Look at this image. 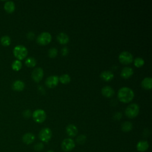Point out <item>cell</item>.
<instances>
[{
    "mask_svg": "<svg viewBox=\"0 0 152 152\" xmlns=\"http://www.w3.org/2000/svg\"><path fill=\"white\" fill-rule=\"evenodd\" d=\"M134 97L133 90L127 87L121 88L118 92V97L119 100L124 103H128L131 102Z\"/></svg>",
    "mask_w": 152,
    "mask_h": 152,
    "instance_id": "cell-1",
    "label": "cell"
},
{
    "mask_svg": "<svg viewBox=\"0 0 152 152\" xmlns=\"http://www.w3.org/2000/svg\"><path fill=\"white\" fill-rule=\"evenodd\" d=\"M28 53L27 49L23 45H17L13 49V54L18 60L24 59Z\"/></svg>",
    "mask_w": 152,
    "mask_h": 152,
    "instance_id": "cell-2",
    "label": "cell"
},
{
    "mask_svg": "<svg viewBox=\"0 0 152 152\" xmlns=\"http://www.w3.org/2000/svg\"><path fill=\"white\" fill-rule=\"evenodd\" d=\"M140 111V107L138 104L133 103L129 104L125 110V113L126 116L129 118H134L136 117L138 114L139 113Z\"/></svg>",
    "mask_w": 152,
    "mask_h": 152,
    "instance_id": "cell-3",
    "label": "cell"
},
{
    "mask_svg": "<svg viewBox=\"0 0 152 152\" xmlns=\"http://www.w3.org/2000/svg\"><path fill=\"white\" fill-rule=\"evenodd\" d=\"M52 136V132L50 128H44L40 130L39 134V139L44 142H48L50 141Z\"/></svg>",
    "mask_w": 152,
    "mask_h": 152,
    "instance_id": "cell-4",
    "label": "cell"
},
{
    "mask_svg": "<svg viewBox=\"0 0 152 152\" xmlns=\"http://www.w3.org/2000/svg\"><path fill=\"white\" fill-rule=\"evenodd\" d=\"M52 40L51 34L48 31H43L37 37V42L42 45H45L50 42Z\"/></svg>",
    "mask_w": 152,
    "mask_h": 152,
    "instance_id": "cell-5",
    "label": "cell"
},
{
    "mask_svg": "<svg viewBox=\"0 0 152 152\" xmlns=\"http://www.w3.org/2000/svg\"><path fill=\"white\" fill-rule=\"evenodd\" d=\"M33 120L37 123H42L45 121L46 118V112L40 109L35 110L32 113Z\"/></svg>",
    "mask_w": 152,
    "mask_h": 152,
    "instance_id": "cell-6",
    "label": "cell"
},
{
    "mask_svg": "<svg viewBox=\"0 0 152 152\" xmlns=\"http://www.w3.org/2000/svg\"><path fill=\"white\" fill-rule=\"evenodd\" d=\"M119 61L124 64H129L133 61V56L128 51H123L119 55Z\"/></svg>",
    "mask_w": 152,
    "mask_h": 152,
    "instance_id": "cell-7",
    "label": "cell"
},
{
    "mask_svg": "<svg viewBox=\"0 0 152 152\" xmlns=\"http://www.w3.org/2000/svg\"><path fill=\"white\" fill-rule=\"evenodd\" d=\"M75 146V144L74 141L70 138H65L61 144V147L62 150L65 151H71Z\"/></svg>",
    "mask_w": 152,
    "mask_h": 152,
    "instance_id": "cell-8",
    "label": "cell"
},
{
    "mask_svg": "<svg viewBox=\"0 0 152 152\" xmlns=\"http://www.w3.org/2000/svg\"><path fill=\"white\" fill-rule=\"evenodd\" d=\"M43 76V70L40 67H37L33 69L31 73V77L36 82H39Z\"/></svg>",
    "mask_w": 152,
    "mask_h": 152,
    "instance_id": "cell-9",
    "label": "cell"
},
{
    "mask_svg": "<svg viewBox=\"0 0 152 152\" xmlns=\"http://www.w3.org/2000/svg\"><path fill=\"white\" fill-rule=\"evenodd\" d=\"M59 82V77L57 75H53L48 77L45 81L46 85L50 88L55 87L57 86Z\"/></svg>",
    "mask_w": 152,
    "mask_h": 152,
    "instance_id": "cell-10",
    "label": "cell"
},
{
    "mask_svg": "<svg viewBox=\"0 0 152 152\" xmlns=\"http://www.w3.org/2000/svg\"><path fill=\"white\" fill-rule=\"evenodd\" d=\"M34 140H35V135L31 132H27L24 134L22 137L23 142L27 145L33 143Z\"/></svg>",
    "mask_w": 152,
    "mask_h": 152,
    "instance_id": "cell-11",
    "label": "cell"
},
{
    "mask_svg": "<svg viewBox=\"0 0 152 152\" xmlns=\"http://www.w3.org/2000/svg\"><path fill=\"white\" fill-rule=\"evenodd\" d=\"M66 134L71 137H75L78 133V129L74 124H69L66 127Z\"/></svg>",
    "mask_w": 152,
    "mask_h": 152,
    "instance_id": "cell-12",
    "label": "cell"
},
{
    "mask_svg": "<svg viewBox=\"0 0 152 152\" xmlns=\"http://www.w3.org/2000/svg\"><path fill=\"white\" fill-rule=\"evenodd\" d=\"M12 87L14 90L17 91H22L24 88L25 84L23 81L17 80L13 82V83L12 84Z\"/></svg>",
    "mask_w": 152,
    "mask_h": 152,
    "instance_id": "cell-13",
    "label": "cell"
},
{
    "mask_svg": "<svg viewBox=\"0 0 152 152\" xmlns=\"http://www.w3.org/2000/svg\"><path fill=\"white\" fill-rule=\"evenodd\" d=\"M134 73V70L132 68L129 66H125L122 68L121 72V76L124 78H128L130 77Z\"/></svg>",
    "mask_w": 152,
    "mask_h": 152,
    "instance_id": "cell-14",
    "label": "cell"
},
{
    "mask_svg": "<svg viewBox=\"0 0 152 152\" xmlns=\"http://www.w3.org/2000/svg\"><path fill=\"white\" fill-rule=\"evenodd\" d=\"M100 77L102 80L106 81H109L112 80L113 78L114 74L112 71H110L109 70H106L101 72Z\"/></svg>",
    "mask_w": 152,
    "mask_h": 152,
    "instance_id": "cell-15",
    "label": "cell"
},
{
    "mask_svg": "<svg viewBox=\"0 0 152 152\" xmlns=\"http://www.w3.org/2000/svg\"><path fill=\"white\" fill-rule=\"evenodd\" d=\"M102 93L104 96L106 97H110L113 96L115 91L111 87L106 86L102 88Z\"/></svg>",
    "mask_w": 152,
    "mask_h": 152,
    "instance_id": "cell-16",
    "label": "cell"
},
{
    "mask_svg": "<svg viewBox=\"0 0 152 152\" xmlns=\"http://www.w3.org/2000/svg\"><path fill=\"white\" fill-rule=\"evenodd\" d=\"M4 10L8 13H12L14 11L15 9V5L13 1H7L5 2L4 5Z\"/></svg>",
    "mask_w": 152,
    "mask_h": 152,
    "instance_id": "cell-17",
    "label": "cell"
},
{
    "mask_svg": "<svg viewBox=\"0 0 152 152\" xmlns=\"http://www.w3.org/2000/svg\"><path fill=\"white\" fill-rule=\"evenodd\" d=\"M149 147V144L147 141H140L137 144V149L138 151L143 152L146 151Z\"/></svg>",
    "mask_w": 152,
    "mask_h": 152,
    "instance_id": "cell-18",
    "label": "cell"
},
{
    "mask_svg": "<svg viewBox=\"0 0 152 152\" xmlns=\"http://www.w3.org/2000/svg\"><path fill=\"white\" fill-rule=\"evenodd\" d=\"M56 38H57L58 41L61 44H66L69 41V37H68V36L65 33H64V32L59 33L58 34Z\"/></svg>",
    "mask_w": 152,
    "mask_h": 152,
    "instance_id": "cell-19",
    "label": "cell"
},
{
    "mask_svg": "<svg viewBox=\"0 0 152 152\" xmlns=\"http://www.w3.org/2000/svg\"><path fill=\"white\" fill-rule=\"evenodd\" d=\"M141 86L146 90H150L152 87V79L151 77H145L141 82Z\"/></svg>",
    "mask_w": 152,
    "mask_h": 152,
    "instance_id": "cell-20",
    "label": "cell"
},
{
    "mask_svg": "<svg viewBox=\"0 0 152 152\" xmlns=\"http://www.w3.org/2000/svg\"><path fill=\"white\" fill-rule=\"evenodd\" d=\"M0 42H1V43L2 46H8L11 44V38L9 36L5 35V36H3L1 37Z\"/></svg>",
    "mask_w": 152,
    "mask_h": 152,
    "instance_id": "cell-21",
    "label": "cell"
},
{
    "mask_svg": "<svg viewBox=\"0 0 152 152\" xmlns=\"http://www.w3.org/2000/svg\"><path fill=\"white\" fill-rule=\"evenodd\" d=\"M121 128L124 132H129L132 129V124L129 121H125L122 124Z\"/></svg>",
    "mask_w": 152,
    "mask_h": 152,
    "instance_id": "cell-22",
    "label": "cell"
},
{
    "mask_svg": "<svg viewBox=\"0 0 152 152\" xmlns=\"http://www.w3.org/2000/svg\"><path fill=\"white\" fill-rule=\"evenodd\" d=\"M25 64L28 67H33L36 65V60L32 56L28 57L26 59Z\"/></svg>",
    "mask_w": 152,
    "mask_h": 152,
    "instance_id": "cell-23",
    "label": "cell"
},
{
    "mask_svg": "<svg viewBox=\"0 0 152 152\" xmlns=\"http://www.w3.org/2000/svg\"><path fill=\"white\" fill-rule=\"evenodd\" d=\"M11 67L13 70L15 71H19L21 67H22V63L20 60L16 59L13 61V62L11 64Z\"/></svg>",
    "mask_w": 152,
    "mask_h": 152,
    "instance_id": "cell-24",
    "label": "cell"
},
{
    "mask_svg": "<svg viewBox=\"0 0 152 152\" xmlns=\"http://www.w3.org/2000/svg\"><path fill=\"white\" fill-rule=\"evenodd\" d=\"M59 81L63 84H67L71 81L70 76L67 74H64L59 78Z\"/></svg>",
    "mask_w": 152,
    "mask_h": 152,
    "instance_id": "cell-25",
    "label": "cell"
},
{
    "mask_svg": "<svg viewBox=\"0 0 152 152\" xmlns=\"http://www.w3.org/2000/svg\"><path fill=\"white\" fill-rule=\"evenodd\" d=\"M134 64L137 67H141L144 64V60L141 57H137L134 60Z\"/></svg>",
    "mask_w": 152,
    "mask_h": 152,
    "instance_id": "cell-26",
    "label": "cell"
},
{
    "mask_svg": "<svg viewBox=\"0 0 152 152\" xmlns=\"http://www.w3.org/2000/svg\"><path fill=\"white\" fill-rule=\"evenodd\" d=\"M76 141L78 144H80V145L84 144L86 141V136L83 134L80 135L79 136L77 137L76 139Z\"/></svg>",
    "mask_w": 152,
    "mask_h": 152,
    "instance_id": "cell-27",
    "label": "cell"
},
{
    "mask_svg": "<svg viewBox=\"0 0 152 152\" xmlns=\"http://www.w3.org/2000/svg\"><path fill=\"white\" fill-rule=\"evenodd\" d=\"M58 54V49L56 48H51L48 50V55L50 58H55Z\"/></svg>",
    "mask_w": 152,
    "mask_h": 152,
    "instance_id": "cell-28",
    "label": "cell"
},
{
    "mask_svg": "<svg viewBox=\"0 0 152 152\" xmlns=\"http://www.w3.org/2000/svg\"><path fill=\"white\" fill-rule=\"evenodd\" d=\"M44 148V145L42 142H38L37 144H36L34 146V148L36 151H40L43 150V148Z\"/></svg>",
    "mask_w": 152,
    "mask_h": 152,
    "instance_id": "cell-29",
    "label": "cell"
},
{
    "mask_svg": "<svg viewBox=\"0 0 152 152\" xmlns=\"http://www.w3.org/2000/svg\"><path fill=\"white\" fill-rule=\"evenodd\" d=\"M23 116H24V118H30V117L31 116V111H30V110L26 109V110H25L24 111H23Z\"/></svg>",
    "mask_w": 152,
    "mask_h": 152,
    "instance_id": "cell-30",
    "label": "cell"
},
{
    "mask_svg": "<svg viewBox=\"0 0 152 152\" xmlns=\"http://www.w3.org/2000/svg\"><path fill=\"white\" fill-rule=\"evenodd\" d=\"M122 113L117 112L114 113V115H113V119L115 120H119L122 118Z\"/></svg>",
    "mask_w": 152,
    "mask_h": 152,
    "instance_id": "cell-31",
    "label": "cell"
},
{
    "mask_svg": "<svg viewBox=\"0 0 152 152\" xmlns=\"http://www.w3.org/2000/svg\"><path fill=\"white\" fill-rule=\"evenodd\" d=\"M68 49L67 48V47H64L62 49H61V53L63 56H65L68 54Z\"/></svg>",
    "mask_w": 152,
    "mask_h": 152,
    "instance_id": "cell-32",
    "label": "cell"
},
{
    "mask_svg": "<svg viewBox=\"0 0 152 152\" xmlns=\"http://www.w3.org/2000/svg\"><path fill=\"white\" fill-rule=\"evenodd\" d=\"M34 34L33 32L30 31V32L27 33V37L29 39H32L34 37Z\"/></svg>",
    "mask_w": 152,
    "mask_h": 152,
    "instance_id": "cell-33",
    "label": "cell"
},
{
    "mask_svg": "<svg viewBox=\"0 0 152 152\" xmlns=\"http://www.w3.org/2000/svg\"><path fill=\"white\" fill-rule=\"evenodd\" d=\"M46 152H53L52 150H48V151H46Z\"/></svg>",
    "mask_w": 152,
    "mask_h": 152,
    "instance_id": "cell-34",
    "label": "cell"
}]
</instances>
